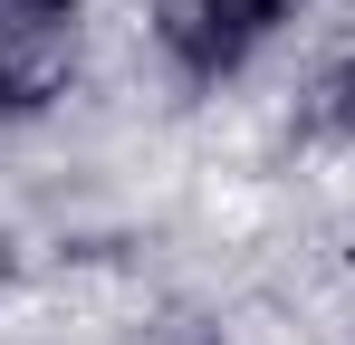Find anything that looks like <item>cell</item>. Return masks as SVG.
<instances>
[{
  "instance_id": "cell-1",
  "label": "cell",
  "mask_w": 355,
  "mask_h": 345,
  "mask_svg": "<svg viewBox=\"0 0 355 345\" xmlns=\"http://www.w3.org/2000/svg\"><path fill=\"white\" fill-rule=\"evenodd\" d=\"M77 0H0V115H49L77 87Z\"/></svg>"
},
{
  "instance_id": "cell-2",
  "label": "cell",
  "mask_w": 355,
  "mask_h": 345,
  "mask_svg": "<svg viewBox=\"0 0 355 345\" xmlns=\"http://www.w3.org/2000/svg\"><path fill=\"white\" fill-rule=\"evenodd\" d=\"M279 19H288V0H164L154 10V39H164V57L192 87H221V77H240L250 57L279 39Z\"/></svg>"
},
{
  "instance_id": "cell-3",
  "label": "cell",
  "mask_w": 355,
  "mask_h": 345,
  "mask_svg": "<svg viewBox=\"0 0 355 345\" xmlns=\"http://www.w3.org/2000/svg\"><path fill=\"white\" fill-rule=\"evenodd\" d=\"M327 125H336V134H355V57L327 77Z\"/></svg>"
},
{
  "instance_id": "cell-4",
  "label": "cell",
  "mask_w": 355,
  "mask_h": 345,
  "mask_svg": "<svg viewBox=\"0 0 355 345\" xmlns=\"http://www.w3.org/2000/svg\"><path fill=\"white\" fill-rule=\"evenodd\" d=\"M0 278H10V240H0Z\"/></svg>"
}]
</instances>
